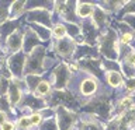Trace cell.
Listing matches in <instances>:
<instances>
[{
	"instance_id": "1",
	"label": "cell",
	"mask_w": 135,
	"mask_h": 130,
	"mask_svg": "<svg viewBox=\"0 0 135 130\" xmlns=\"http://www.w3.org/2000/svg\"><path fill=\"white\" fill-rule=\"evenodd\" d=\"M118 46H120V36L114 28H107L101 32L97 42L100 56L108 60H118Z\"/></svg>"
},
{
	"instance_id": "2",
	"label": "cell",
	"mask_w": 135,
	"mask_h": 130,
	"mask_svg": "<svg viewBox=\"0 0 135 130\" xmlns=\"http://www.w3.org/2000/svg\"><path fill=\"white\" fill-rule=\"evenodd\" d=\"M46 57V48L44 45L38 46L32 50L31 53L27 55V62H25L24 75L27 74H37L42 75L44 71V60Z\"/></svg>"
},
{
	"instance_id": "3",
	"label": "cell",
	"mask_w": 135,
	"mask_h": 130,
	"mask_svg": "<svg viewBox=\"0 0 135 130\" xmlns=\"http://www.w3.org/2000/svg\"><path fill=\"white\" fill-rule=\"evenodd\" d=\"M70 77H72V71L69 69V63L62 60L52 70L51 77L48 80L51 81L55 91H63V90L68 88V84H69V81H70Z\"/></svg>"
},
{
	"instance_id": "4",
	"label": "cell",
	"mask_w": 135,
	"mask_h": 130,
	"mask_svg": "<svg viewBox=\"0 0 135 130\" xmlns=\"http://www.w3.org/2000/svg\"><path fill=\"white\" fill-rule=\"evenodd\" d=\"M55 109H56V116L55 117H56L59 130H73L79 120L78 112L70 111L65 106H58Z\"/></svg>"
},
{
	"instance_id": "5",
	"label": "cell",
	"mask_w": 135,
	"mask_h": 130,
	"mask_svg": "<svg viewBox=\"0 0 135 130\" xmlns=\"http://www.w3.org/2000/svg\"><path fill=\"white\" fill-rule=\"evenodd\" d=\"M76 46L78 45L72 38H63V39H52L49 49H52L62 59H73Z\"/></svg>"
},
{
	"instance_id": "6",
	"label": "cell",
	"mask_w": 135,
	"mask_h": 130,
	"mask_svg": "<svg viewBox=\"0 0 135 130\" xmlns=\"http://www.w3.org/2000/svg\"><path fill=\"white\" fill-rule=\"evenodd\" d=\"M25 62H27V55L23 50L17 52V53H13L6 57V63H7L8 69H10L14 78H24Z\"/></svg>"
},
{
	"instance_id": "7",
	"label": "cell",
	"mask_w": 135,
	"mask_h": 130,
	"mask_svg": "<svg viewBox=\"0 0 135 130\" xmlns=\"http://www.w3.org/2000/svg\"><path fill=\"white\" fill-rule=\"evenodd\" d=\"M104 126L105 123L101 122L96 115L83 112L79 115L78 124L75 126L73 130H104Z\"/></svg>"
},
{
	"instance_id": "8",
	"label": "cell",
	"mask_w": 135,
	"mask_h": 130,
	"mask_svg": "<svg viewBox=\"0 0 135 130\" xmlns=\"http://www.w3.org/2000/svg\"><path fill=\"white\" fill-rule=\"evenodd\" d=\"M24 18L28 24H40L52 29V13L48 10H31L24 14Z\"/></svg>"
},
{
	"instance_id": "9",
	"label": "cell",
	"mask_w": 135,
	"mask_h": 130,
	"mask_svg": "<svg viewBox=\"0 0 135 130\" xmlns=\"http://www.w3.org/2000/svg\"><path fill=\"white\" fill-rule=\"evenodd\" d=\"M23 44H24V29L18 28L16 32H13L6 39V42L3 45V48H4L3 52L6 53V56L21 52L23 50Z\"/></svg>"
},
{
	"instance_id": "10",
	"label": "cell",
	"mask_w": 135,
	"mask_h": 130,
	"mask_svg": "<svg viewBox=\"0 0 135 130\" xmlns=\"http://www.w3.org/2000/svg\"><path fill=\"white\" fill-rule=\"evenodd\" d=\"M80 27H82V35L84 38L86 45L97 46L99 38L101 35V31L96 27V24L93 23L91 20H83L82 23H80Z\"/></svg>"
},
{
	"instance_id": "11",
	"label": "cell",
	"mask_w": 135,
	"mask_h": 130,
	"mask_svg": "<svg viewBox=\"0 0 135 130\" xmlns=\"http://www.w3.org/2000/svg\"><path fill=\"white\" fill-rule=\"evenodd\" d=\"M100 57V53H99V49L97 46H90V45H78L76 46V50H75V55H73V62H80L83 59H99Z\"/></svg>"
},
{
	"instance_id": "12",
	"label": "cell",
	"mask_w": 135,
	"mask_h": 130,
	"mask_svg": "<svg viewBox=\"0 0 135 130\" xmlns=\"http://www.w3.org/2000/svg\"><path fill=\"white\" fill-rule=\"evenodd\" d=\"M42 45V41L38 38V35L35 32L32 31L31 28L28 27H25L24 28V44H23V52L25 55H28V53H31L35 48H38V46H41Z\"/></svg>"
},
{
	"instance_id": "13",
	"label": "cell",
	"mask_w": 135,
	"mask_h": 130,
	"mask_svg": "<svg viewBox=\"0 0 135 130\" xmlns=\"http://www.w3.org/2000/svg\"><path fill=\"white\" fill-rule=\"evenodd\" d=\"M91 21L96 24V27L100 29L101 32L104 29L108 28V23H110V14L105 10H103L99 4L96 3L94 6V13H93V17H91Z\"/></svg>"
},
{
	"instance_id": "14",
	"label": "cell",
	"mask_w": 135,
	"mask_h": 130,
	"mask_svg": "<svg viewBox=\"0 0 135 130\" xmlns=\"http://www.w3.org/2000/svg\"><path fill=\"white\" fill-rule=\"evenodd\" d=\"M94 2H78L76 3V14L80 18V21L83 20H91L93 13H94Z\"/></svg>"
},
{
	"instance_id": "15",
	"label": "cell",
	"mask_w": 135,
	"mask_h": 130,
	"mask_svg": "<svg viewBox=\"0 0 135 130\" xmlns=\"http://www.w3.org/2000/svg\"><path fill=\"white\" fill-rule=\"evenodd\" d=\"M21 20H7L0 25V42L4 45V42L13 32H16L21 25H20Z\"/></svg>"
},
{
	"instance_id": "16",
	"label": "cell",
	"mask_w": 135,
	"mask_h": 130,
	"mask_svg": "<svg viewBox=\"0 0 135 130\" xmlns=\"http://www.w3.org/2000/svg\"><path fill=\"white\" fill-rule=\"evenodd\" d=\"M76 3L78 2H66V8L61 15L62 23H69V24H80L82 21L76 14Z\"/></svg>"
},
{
	"instance_id": "17",
	"label": "cell",
	"mask_w": 135,
	"mask_h": 130,
	"mask_svg": "<svg viewBox=\"0 0 135 130\" xmlns=\"http://www.w3.org/2000/svg\"><path fill=\"white\" fill-rule=\"evenodd\" d=\"M54 4L55 2H51V0H30V2H25V11H31V10H48L52 13L54 11Z\"/></svg>"
},
{
	"instance_id": "18",
	"label": "cell",
	"mask_w": 135,
	"mask_h": 130,
	"mask_svg": "<svg viewBox=\"0 0 135 130\" xmlns=\"http://www.w3.org/2000/svg\"><path fill=\"white\" fill-rule=\"evenodd\" d=\"M23 96H24V92L11 81L10 88H8V92H7V99H8V102H10V105L14 109L18 108V105L21 102V99H23Z\"/></svg>"
},
{
	"instance_id": "19",
	"label": "cell",
	"mask_w": 135,
	"mask_h": 130,
	"mask_svg": "<svg viewBox=\"0 0 135 130\" xmlns=\"http://www.w3.org/2000/svg\"><path fill=\"white\" fill-rule=\"evenodd\" d=\"M25 2L23 0H14L11 2L10 11H8V20H20L21 15L25 14Z\"/></svg>"
},
{
	"instance_id": "20",
	"label": "cell",
	"mask_w": 135,
	"mask_h": 130,
	"mask_svg": "<svg viewBox=\"0 0 135 130\" xmlns=\"http://www.w3.org/2000/svg\"><path fill=\"white\" fill-rule=\"evenodd\" d=\"M105 81H107V85L114 90V88H120L124 85V77L120 71H107L105 73Z\"/></svg>"
},
{
	"instance_id": "21",
	"label": "cell",
	"mask_w": 135,
	"mask_h": 130,
	"mask_svg": "<svg viewBox=\"0 0 135 130\" xmlns=\"http://www.w3.org/2000/svg\"><path fill=\"white\" fill-rule=\"evenodd\" d=\"M28 27L37 34L38 38H40L42 42H51L54 39L52 38V29L51 28H46V27L40 25V24H28Z\"/></svg>"
},
{
	"instance_id": "22",
	"label": "cell",
	"mask_w": 135,
	"mask_h": 130,
	"mask_svg": "<svg viewBox=\"0 0 135 130\" xmlns=\"http://www.w3.org/2000/svg\"><path fill=\"white\" fill-rule=\"evenodd\" d=\"M51 94H52V84H51V81L46 78L42 80V81L38 84L37 90L34 91V95L38 96V98H42V99H46Z\"/></svg>"
},
{
	"instance_id": "23",
	"label": "cell",
	"mask_w": 135,
	"mask_h": 130,
	"mask_svg": "<svg viewBox=\"0 0 135 130\" xmlns=\"http://www.w3.org/2000/svg\"><path fill=\"white\" fill-rule=\"evenodd\" d=\"M125 3L127 2H124V0H118V2H100L97 4H99L103 10L107 11L108 14L110 13H115V14H118V11L125 6Z\"/></svg>"
},
{
	"instance_id": "24",
	"label": "cell",
	"mask_w": 135,
	"mask_h": 130,
	"mask_svg": "<svg viewBox=\"0 0 135 130\" xmlns=\"http://www.w3.org/2000/svg\"><path fill=\"white\" fill-rule=\"evenodd\" d=\"M24 80H25V83H27L28 91L34 94V91L37 90L38 84H40L44 78H42V75H37V74H27V75H24Z\"/></svg>"
},
{
	"instance_id": "25",
	"label": "cell",
	"mask_w": 135,
	"mask_h": 130,
	"mask_svg": "<svg viewBox=\"0 0 135 130\" xmlns=\"http://www.w3.org/2000/svg\"><path fill=\"white\" fill-rule=\"evenodd\" d=\"M101 69L105 73L107 71H120L121 73V63L118 60H108V59H101Z\"/></svg>"
},
{
	"instance_id": "26",
	"label": "cell",
	"mask_w": 135,
	"mask_h": 130,
	"mask_svg": "<svg viewBox=\"0 0 135 130\" xmlns=\"http://www.w3.org/2000/svg\"><path fill=\"white\" fill-rule=\"evenodd\" d=\"M66 36H68V31H66L65 23H56L52 27V38L54 39H63Z\"/></svg>"
},
{
	"instance_id": "27",
	"label": "cell",
	"mask_w": 135,
	"mask_h": 130,
	"mask_svg": "<svg viewBox=\"0 0 135 130\" xmlns=\"http://www.w3.org/2000/svg\"><path fill=\"white\" fill-rule=\"evenodd\" d=\"M66 25V31H68V36L75 39L76 36H79L82 34V27L80 24H69V23H65Z\"/></svg>"
},
{
	"instance_id": "28",
	"label": "cell",
	"mask_w": 135,
	"mask_h": 130,
	"mask_svg": "<svg viewBox=\"0 0 135 130\" xmlns=\"http://www.w3.org/2000/svg\"><path fill=\"white\" fill-rule=\"evenodd\" d=\"M10 6L11 2H0V25H2L4 21L8 20V11H10Z\"/></svg>"
},
{
	"instance_id": "29",
	"label": "cell",
	"mask_w": 135,
	"mask_h": 130,
	"mask_svg": "<svg viewBox=\"0 0 135 130\" xmlns=\"http://www.w3.org/2000/svg\"><path fill=\"white\" fill-rule=\"evenodd\" d=\"M16 127L17 130H31L32 124L28 116H18V119L16 122Z\"/></svg>"
},
{
	"instance_id": "30",
	"label": "cell",
	"mask_w": 135,
	"mask_h": 130,
	"mask_svg": "<svg viewBox=\"0 0 135 130\" xmlns=\"http://www.w3.org/2000/svg\"><path fill=\"white\" fill-rule=\"evenodd\" d=\"M129 14H135V2H127L125 6L121 8L120 11H118V18H122V17L125 15H129Z\"/></svg>"
},
{
	"instance_id": "31",
	"label": "cell",
	"mask_w": 135,
	"mask_h": 130,
	"mask_svg": "<svg viewBox=\"0 0 135 130\" xmlns=\"http://www.w3.org/2000/svg\"><path fill=\"white\" fill-rule=\"evenodd\" d=\"M38 130H59L56 117H51V119H45L38 127Z\"/></svg>"
},
{
	"instance_id": "32",
	"label": "cell",
	"mask_w": 135,
	"mask_h": 130,
	"mask_svg": "<svg viewBox=\"0 0 135 130\" xmlns=\"http://www.w3.org/2000/svg\"><path fill=\"white\" fill-rule=\"evenodd\" d=\"M0 111H2V112H6V113H8V115L16 112V109L10 105V102H8L7 95H6V96H0Z\"/></svg>"
},
{
	"instance_id": "33",
	"label": "cell",
	"mask_w": 135,
	"mask_h": 130,
	"mask_svg": "<svg viewBox=\"0 0 135 130\" xmlns=\"http://www.w3.org/2000/svg\"><path fill=\"white\" fill-rule=\"evenodd\" d=\"M134 41H135V34L132 31L120 34V44L127 45V46H131V44H132Z\"/></svg>"
},
{
	"instance_id": "34",
	"label": "cell",
	"mask_w": 135,
	"mask_h": 130,
	"mask_svg": "<svg viewBox=\"0 0 135 130\" xmlns=\"http://www.w3.org/2000/svg\"><path fill=\"white\" fill-rule=\"evenodd\" d=\"M10 84H11V80L0 77V96H6L7 95L8 88H10Z\"/></svg>"
},
{
	"instance_id": "35",
	"label": "cell",
	"mask_w": 135,
	"mask_h": 130,
	"mask_svg": "<svg viewBox=\"0 0 135 130\" xmlns=\"http://www.w3.org/2000/svg\"><path fill=\"white\" fill-rule=\"evenodd\" d=\"M28 117H30V120H31V124L34 126V127H37V126L40 127L41 123L44 122V117L41 116V113H40V112H32Z\"/></svg>"
},
{
	"instance_id": "36",
	"label": "cell",
	"mask_w": 135,
	"mask_h": 130,
	"mask_svg": "<svg viewBox=\"0 0 135 130\" xmlns=\"http://www.w3.org/2000/svg\"><path fill=\"white\" fill-rule=\"evenodd\" d=\"M40 113H41V116L44 117V120H45V119H51V117H55V116H56V109H55V108H51V106H46V108H44V109H41Z\"/></svg>"
},
{
	"instance_id": "37",
	"label": "cell",
	"mask_w": 135,
	"mask_h": 130,
	"mask_svg": "<svg viewBox=\"0 0 135 130\" xmlns=\"http://www.w3.org/2000/svg\"><path fill=\"white\" fill-rule=\"evenodd\" d=\"M120 21H124V23L128 25V27L132 29V32L135 34V14H129V15H125L122 17Z\"/></svg>"
},
{
	"instance_id": "38",
	"label": "cell",
	"mask_w": 135,
	"mask_h": 130,
	"mask_svg": "<svg viewBox=\"0 0 135 130\" xmlns=\"http://www.w3.org/2000/svg\"><path fill=\"white\" fill-rule=\"evenodd\" d=\"M124 87L127 92H135V78H128L124 83Z\"/></svg>"
},
{
	"instance_id": "39",
	"label": "cell",
	"mask_w": 135,
	"mask_h": 130,
	"mask_svg": "<svg viewBox=\"0 0 135 130\" xmlns=\"http://www.w3.org/2000/svg\"><path fill=\"white\" fill-rule=\"evenodd\" d=\"M0 130H17V127H16V123L13 120H7L6 123H3L0 126Z\"/></svg>"
},
{
	"instance_id": "40",
	"label": "cell",
	"mask_w": 135,
	"mask_h": 130,
	"mask_svg": "<svg viewBox=\"0 0 135 130\" xmlns=\"http://www.w3.org/2000/svg\"><path fill=\"white\" fill-rule=\"evenodd\" d=\"M8 117H10V115H8V113L0 111V126H2L3 123H6V122L8 120Z\"/></svg>"
},
{
	"instance_id": "41",
	"label": "cell",
	"mask_w": 135,
	"mask_h": 130,
	"mask_svg": "<svg viewBox=\"0 0 135 130\" xmlns=\"http://www.w3.org/2000/svg\"><path fill=\"white\" fill-rule=\"evenodd\" d=\"M0 52H3V44L0 42Z\"/></svg>"
},
{
	"instance_id": "42",
	"label": "cell",
	"mask_w": 135,
	"mask_h": 130,
	"mask_svg": "<svg viewBox=\"0 0 135 130\" xmlns=\"http://www.w3.org/2000/svg\"><path fill=\"white\" fill-rule=\"evenodd\" d=\"M134 130H135V129H134Z\"/></svg>"
}]
</instances>
